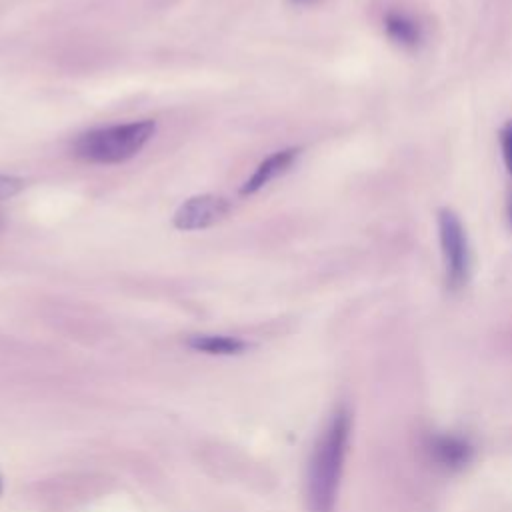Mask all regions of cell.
Here are the masks:
<instances>
[{
	"label": "cell",
	"mask_w": 512,
	"mask_h": 512,
	"mask_svg": "<svg viewBox=\"0 0 512 512\" xmlns=\"http://www.w3.org/2000/svg\"><path fill=\"white\" fill-rule=\"evenodd\" d=\"M352 432V416L338 406L320 430L306 468V504L310 512H332L338 500Z\"/></svg>",
	"instance_id": "obj_1"
},
{
	"label": "cell",
	"mask_w": 512,
	"mask_h": 512,
	"mask_svg": "<svg viewBox=\"0 0 512 512\" xmlns=\"http://www.w3.org/2000/svg\"><path fill=\"white\" fill-rule=\"evenodd\" d=\"M154 120L114 124L84 132L74 142V154L94 164H118L132 158L154 134Z\"/></svg>",
	"instance_id": "obj_2"
},
{
	"label": "cell",
	"mask_w": 512,
	"mask_h": 512,
	"mask_svg": "<svg viewBox=\"0 0 512 512\" xmlns=\"http://www.w3.org/2000/svg\"><path fill=\"white\" fill-rule=\"evenodd\" d=\"M438 236L444 256L446 286L458 292L470 278V248L464 224L454 210L442 208L438 212Z\"/></svg>",
	"instance_id": "obj_3"
},
{
	"label": "cell",
	"mask_w": 512,
	"mask_h": 512,
	"mask_svg": "<svg viewBox=\"0 0 512 512\" xmlns=\"http://www.w3.org/2000/svg\"><path fill=\"white\" fill-rule=\"evenodd\" d=\"M230 210V202L216 194H202L188 198L174 214L178 230H202L220 222Z\"/></svg>",
	"instance_id": "obj_4"
},
{
	"label": "cell",
	"mask_w": 512,
	"mask_h": 512,
	"mask_svg": "<svg viewBox=\"0 0 512 512\" xmlns=\"http://www.w3.org/2000/svg\"><path fill=\"white\" fill-rule=\"evenodd\" d=\"M300 156V148H286V150H278L272 156H268L264 162H260V166L254 170V174L244 182V186L240 188L242 194H254L260 188H264L266 184H270L272 180H276L278 176H282L284 172H288L292 168V164L296 162V158Z\"/></svg>",
	"instance_id": "obj_5"
},
{
	"label": "cell",
	"mask_w": 512,
	"mask_h": 512,
	"mask_svg": "<svg viewBox=\"0 0 512 512\" xmlns=\"http://www.w3.org/2000/svg\"><path fill=\"white\" fill-rule=\"evenodd\" d=\"M384 30L386 36L396 42L402 48H416L420 46L424 34H422V26L406 12L400 10H390L384 14Z\"/></svg>",
	"instance_id": "obj_6"
},
{
	"label": "cell",
	"mask_w": 512,
	"mask_h": 512,
	"mask_svg": "<svg viewBox=\"0 0 512 512\" xmlns=\"http://www.w3.org/2000/svg\"><path fill=\"white\" fill-rule=\"evenodd\" d=\"M190 348L206 352V354H218V356H230V354H240L248 348V344L240 338L234 336H222V334H200L192 336L188 340Z\"/></svg>",
	"instance_id": "obj_7"
},
{
	"label": "cell",
	"mask_w": 512,
	"mask_h": 512,
	"mask_svg": "<svg viewBox=\"0 0 512 512\" xmlns=\"http://www.w3.org/2000/svg\"><path fill=\"white\" fill-rule=\"evenodd\" d=\"M500 146H502V156H504L506 168L512 174V120H508L500 130Z\"/></svg>",
	"instance_id": "obj_8"
},
{
	"label": "cell",
	"mask_w": 512,
	"mask_h": 512,
	"mask_svg": "<svg viewBox=\"0 0 512 512\" xmlns=\"http://www.w3.org/2000/svg\"><path fill=\"white\" fill-rule=\"evenodd\" d=\"M24 188V180L18 176H8V174H0V200L12 198L14 194H18Z\"/></svg>",
	"instance_id": "obj_9"
},
{
	"label": "cell",
	"mask_w": 512,
	"mask_h": 512,
	"mask_svg": "<svg viewBox=\"0 0 512 512\" xmlns=\"http://www.w3.org/2000/svg\"><path fill=\"white\" fill-rule=\"evenodd\" d=\"M292 2H296V4H308V2H312V0H292Z\"/></svg>",
	"instance_id": "obj_10"
}]
</instances>
